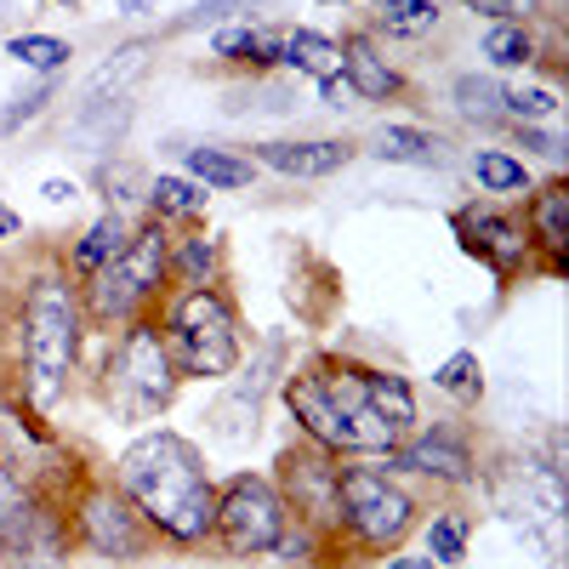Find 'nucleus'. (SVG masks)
I'll return each mask as SVG.
<instances>
[{"label": "nucleus", "mask_w": 569, "mask_h": 569, "mask_svg": "<svg viewBox=\"0 0 569 569\" xmlns=\"http://www.w3.org/2000/svg\"><path fill=\"white\" fill-rule=\"evenodd\" d=\"M0 552H12L18 563H40V558H58V525L52 512H40L34 496L23 490V479L12 472L7 450H0Z\"/></svg>", "instance_id": "obj_9"}, {"label": "nucleus", "mask_w": 569, "mask_h": 569, "mask_svg": "<svg viewBox=\"0 0 569 569\" xmlns=\"http://www.w3.org/2000/svg\"><path fill=\"white\" fill-rule=\"evenodd\" d=\"M376 23H382L393 40H421V34H433V23H439V0H382Z\"/></svg>", "instance_id": "obj_23"}, {"label": "nucleus", "mask_w": 569, "mask_h": 569, "mask_svg": "<svg viewBox=\"0 0 569 569\" xmlns=\"http://www.w3.org/2000/svg\"><path fill=\"white\" fill-rule=\"evenodd\" d=\"M217 536L240 558L284 547V501H279V490L268 479H251V472L228 479V490L217 496Z\"/></svg>", "instance_id": "obj_8"}, {"label": "nucleus", "mask_w": 569, "mask_h": 569, "mask_svg": "<svg viewBox=\"0 0 569 569\" xmlns=\"http://www.w3.org/2000/svg\"><path fill=\"white\" fill-rule=\"evenodd\" d=\"M525 149H536V154L558 160V154H563V142H558L552 131H536V126H525Z\"/></svg>", "instance_id": "obj_38"}, {"label": "nucleus", "mask_w": 569, "mask_h": 569, "mask_svg": "<svg viewBox=\"0 0 569 569\" xmlns=\"http://www.w3.org/2000/svg\"><path fill=\"white\" fill-rule=\"evenodd\" d=\"M388 569H439L427 552H405V558H388Z\"/></svg>", "instance_id": "obj_41"}, {"label": "nucleus", "mask_w": 569, "mask_h": 569, "mask_svg": "<svg viewBox=\"0 0 569 569\" xmlns=\"http://www.w3.org/2000/svg\"><path fill=\"white\" fill-rule=\"evenodd\" d=\"M337 507H342V525L365 541V547H393L410 525H416V507L399 485H388V472L376 467H348L337 472Z\"/></svg>", "instance_id": "obj_7"}, {"label": "nucleus", "mask_w": 569, "mask_h": 569, "mask_svg": "<svg viewBox=\"0 0 569 569\" xmlns=\"http://www.w3.org/2000/svg\"><path fill=\"white\" fill-rule=\"evenodd\" d=\"M456 233H461V246L472 257H485L496 273H518V268H525V257H530V233L518 228L507 211H496V206L461 211L456 217Z\"/></svg>", "instance_id": "obj_11"}, {"label": "nucleus", "mask_w": 569, "mask_h": 569, "mask_svg": "<svg viewBox=\"0 0 569 569\" xmlns=\"http://www.w3.org/2000/svg\"><path fill=\"white\" fill-rule=\"evenodd\" d=\"M166 268H171V240L160 233V222L131 233V240L120 246V257H109L103 268H91V284H86L91 313L98 319H126L142 297L160 291Z\"/></svg>", "instance_id": "obj_5"}, {"label": "nucleus", "mask_w": 569, "mask_h": 569, "mask_svg": "<svg viewBox=\"0 0 569 569\" xmlns=\"http://www.w3.org/2000/svg\"><path fill=\"white\" fill-rule=\"evenodd\" d=\"M376 160H388V166H439L445 142L433 131H421V126H382V137H376Z\"/></svg>", "instance_id": "obj_20"}, {"label": "nucleus", "mask_w": 569, "mask_h": 569, "mask_svg": "<svg viewBox=\"0 0 569 569\" xmlns=\"http://www.w3.org/2000/svg\"><path fill=\"white\" fill-rule=\"evenodd\" d=\"M114 7H120V12H131V18H137V12H149V0H114Z\"/></svg>", "instance_id": "obj_43"}, {"label": "nucleus", "mask_w": 569, "mask_h": 569, "mask_svg": "<svg viewBox=\"0 0 569 569\" xmlns=\"http://www.w3.org/2000/svg\"><path fill=\"white\" fill-rule=\"evenodd\" d=\"M40 194H46V200H52V206H69V200L80 194V188H74V182H63V177H52V182H46V188H40Z\"/></svg>", "instance_id": "obj_39"}, {"label": "nucleus", "mask_w": 569, "mask_h": 569, "mask_svg": "<svg viewBox=\"0 0 569 569\" xmlns=\"http://www.w3.org/2000/svg\"><path fill=\"white\" fill-rule=\"evenodd\" d=\"M365 382H370V405H376V416H382V421L393 427V433H410V427H416V393H410L405 376L370 370Z\"/></svg>", "instance_id": "obj_21"}, {"label": "nucleus", "mask_w": 569, "mask_h": 569, "mask_svg": "<svg viewBox=\"0 0 569 569\" xmlns=\"http://www.w3.org/2000/svg\"><path fill=\"white\" fill-rule=\"evenodd\" d=\"M80 353V308L63 279H34L23 302V382L34 410H52L69 388V370Z\"/></svg>", "instance_id": "obj_3"}, {"label": "nucleus", "mask_w": 569, "mask_h": 569, "mask_svg": "<svg viewBox=\"0 0 569 569\" xmlns=\"http://www.w3.org/2000/svg\"><path fill=\"white\" fill-rule=\"evenodd\" d=\"M177 273H182L188 284H206V273H211V246H206V240H182V251H177Z\"/></svg>", "instance_id": "obj_36"}, {"label": "nucleus", "mask_w": 569, "mask_h": 569, "mask_svg": "<svg viewBox=\"0 0 569 569\" xmlns=\"http://www.w3.org/2000/svg\"><path fill=\"white\" fill-rule=\"evenodd\" d=\"M52 98H58V86H52V80H40L34 91H23L18 103H7V109H0V137H12L18 126H29V120H34L46 103H52Z\"/></svg>", "instance_id": "obj_34"}, {"label": "nucleus", "mask_w": 569, "mask_h": 569, "mask_svg": "<svg viewBox=\"0 0 569 569\" xmlns=\"http://www.w3.org/2000/svg\"><path fill=\"white\" fill-rule=\"evenodd\" d=\"M427 558L433 563H461L467 558V512H445L427 525Z\"/></svg>", "instance_id": "obj_32"}, {"label": "nucleus", "mask_w": 569, "mask_h": 569, "mask_svg": "<svg viewBox=\"0 0 569 569\" xmlns=\"http://www.w3.org/2000/svg\"><path fill=\"white\" fill-rule=\"evenodd\" d=\"M7 52L23 63V69H40V74H58L74 52H69V46L63 40H52V34H18L12 46H7Z\"/></svg>", "instance_id": "obj_30"}, {"label": "nucleus", "mask_w": 569, "mask_h": 569, "mask_svg": "<svg viewBox=\"0 0 569 569\" xmlns=\"http://www.w3.org/2000/svg\"><path fill=\"white\" fill-rule=\"evenodd\" d=\"M456 109L467 120H479V126H496L507 114V91L490 80V74H461L456 80Z\"/></svg>", "instance_id": "obj_24"}, {"label": "nucleus", "mask_w": 569, "mask_h": 569, "mask_svg": "<svg viewBox=\"0 0 569 569\" xmlns=\"http://www.w3.org/2000/svg\"><path fill=\"white\" fill-rule=\"evenodd\" d=\"M472 171H479V182L490 188V194H518V188H530L525 160H512V154H501V149H485L479 160H472Z\"/></svg>", "instance_id": "obj_28"}, {"label": "nucleus", "mask_w": 569, "mask_h": 569, "mask_svg": "<svg viewBox=\"0 0 569 569\" xmlns=\"http://www.w3.org/2000/svg\"><path fill=\"white\" fill-rule=\"evenodd\" d=\"M18 228H23V222H18V211H12V206H0V240H12Z\"/></svg>", "instance_id": "obj_42"}, {"label": "nucleus", "mask_w": 569, "mask_h": 569, "mask_svg": "<svg viewBox=\"0 0 569 569\" xmlns=\"http://www.w3.org/2000/svg\"><path fill=\"white\" fill-rule=\"evenodd\" d=\"M114 479H120V496L137 507V518L154 525L160 536L206 541L217 530V490L206 479V461L171 427L126 445V456L114 461Z\"/></svg>", "instance_id": "obj_1"}, {"label": "nucleus", "mask_w": 569, "mask_h": 569, "mask_svg": "<svg viewBox=\"0 0 569 569\" xmlns=\"http://www.w3.org/2000/svg\"><path fill=\"white\" fill-rule=\"evenodd\" d=\"M325 7H348V0H325Z\"/></svg>", "instance_id": "obj_44"}, {"label": "nucleus", "mask_w": 569, "mask_h": 569, "mask_svg": "<svg viewBox=\"0 0 569 569\" xmlns=\"http://www.w3.org/2000/svg\"><path fill=\"white\" fill-rule=\"evenodd\" d=\"M126 240H131L126 217H120V211H109V217H98V222L86 228V240L74 246V262L91 273V268H103L109 257H120V246H126Z\"/></svg>", "instance_id": "obj_25"}, {"label": "nucleus", "mask_w": 569, "mask_h": 569, "mask_svg": "<svg viewBox=\"0 0 569 569\" xmlns=\"http://www.w3.org/2000/svg\"><path fill=\"white\" fill-rule=\"evenodd\" d=\"M279 63L308 80H330V74H342V46L319 29H291V34H279Z\"/></svg>", "instance_id": "obj_17"}, {"label": "nucleus", "mask_w": 569, "mask_h": 569, "mask_svg": "<svg viewBox=\"0 0 569 569\" xmlns=\"http://www.w3.org/2000/svg\"><path fill=\"white\" fill-rule=\"evenodd\" d=\"M217 58L273 69L279 63V34H268V29H217Z\"/></svg>", "instance_id": "obj_22"}, {"label": "nucleus", "mask_w": 569, "mask_h": 569, "mask_svg": "<svg viewBox=\"0 0 569 569\" xmlns=\"http://www.w3.org/2000/svg\"><path fill=\"white\" fill-rule=\"evenodd\" d=\"M131 126V98H114V103H91V109H74L69 120V142L86 154H103L120 142V131Z\"/></svg>", "instance_id": "obj_18"}, {"label": "nucleus", "mask_w": 569, "mask_h": 569, "mask_svg": "<svg viewBox=\"0 0 569 569\" xmlns=\"http://www.w3.org/2000/svg\"><path fill=\"white\" fill-rule=\"evenodd\" d=\"M284 472H291V496H297V512H308L313 525H325V518H342L337 507V472L325 456H284Z\"/></svg>", "instance_id": "obj_14"}, {"label": "nucleus", "mask_w": 569, "mask_h": 569, "mask_svg": "<svg viewBox=\"0 0 569 569\" xmlns=\"http://www.w3.org/2000/svg\"><path fill=\"white\" fill-rule=\"evenodd\" d=\"M149 206H154V217H200L206 194L194 182H182V177H154L149 182Z\"/></svg>", "instance_id": "obj_27"}, {"label": "nucleus", "mask_w": 569, "mask_h": 569, "mask_svg": "<svg viewBox=\"0 0 569 569\" xmlns=\"http://www.w3.org/2000/svg\"><path fill=\"white\" fill-rule=\"evenodd\" d=\"M319 98H325V109H353V103H359V98H353V86H348L342 74L319 80Z\"/></svg>", "instance_id": "obj_37"}, {"label": "nucleus", "mask_w": 569, "mask_h": 569, "mask_svg": "<svg viewBox=\"0 0 569 569\" xmlns=\"http://www.w3.org/2000/svg\"><path fill=\"white\" fill-rule=\"evenodd\" d=\"M472 7H479V12H490L496 23H507V18L518 12V0H472Z\"/></svg>", "instance_id": "obj_40"}, {"label": "nucleus", "mask_w": 569, "mask_h": 569, "mask_svg": "<svg viewBox=\"0 0 569 569\" xmlns=\"http://www.w3.org/2000/svg\"><path fill=\"white\" fill-rule=\"evenodd\" d=\"M188 171L206 188H246L251 182V160L228 154V149H188Z\"/></svg>", "instance_id": "obj_26"}, {"label": "nucleus", "mask_w": 569, "mask_h": 569, "mask_svg": "<svg viewBox=\"0 0 569 569\" xmlns=\"http://www.w3.org/2000/svg\"><path fill=\"white\" fill-rule=\"evenodd\" d=\"M433 388H445L450 399H479V388H485L479 353H450V359L433 370Z\"/></svg>", "instance_id": "obj_31"}, {"label": "nucleus", "mask_w": 569, "mask_h": 569, "mask_svg": "<svg viewBox=\"0 0 569 569\" xmlns=\"http://www.w3.org/2000/svg\"><path fill=\"white\" fill-rule=\"evenodd\" d=\"M171 348L182 353L188 376H233L240 365V325L222 291L211 284H188L171 308Z\"/></svg>", "instance_id": "obj_4"}, {"label": "nucleus", "mask_w": 569, "mask_h": 569, "mask_svg": "<svg viewBox=\"0 0 569 569\" xmlns=\"http://www.w3.org/2000/svg\"><path fill=\"white\" fill-rule=\"evenodd\" d=\"M485 58H490L496 69H525V63L536 58V40L518 29V23H496V29L485 34Z\"/></svg>", "instance_id": "obj_29"}, {"label": "nucleus", "mask_w": 569, "mask_h": 569, "mask_svg": "<svg viewBox=\"0 0 569 569\" xmlns=\"http://www.w3.org/2000/svg\"><path fill=\"white\" fill-rule=\"evenodd\" d=\"M74 525H80V541L91 552H103V558H137L142 541H149V536H142L137 507L126 496H114V490H86Z\"/></svg>", "instance_id": "obj_10"}, {"label": "nucleus", "mask_w": 569, "mask_h": 569, "mask_svg": "<svg viewBox=\"0 0 569 569\" xmlns=\"http://www.w3.org/2000/svg\"><path fill=\"white\" fill-rule=\"evenodd\" d=\"M58 7H80V0H58Z\"/></svg>", "instance_id": "obj_45"}, {"label": "nucleus", "mask_w": 569, "mask_h": 569, "mask_svg": "<svg viewBox=\"0 0 569 569\" xmlns=\"http://www.w3.org/2000/svg\"><path fill=\"white\" fill-rule=\"evenodd\" d=\"M370 370L359 365H313L302 376H291L284 382V405H291V416L302 421V433L319 445V450H348V456H388L399 450L405 433H393V427L376 416L370 405Z\"/></svg>", "instance_id": "obj_2"}, {"label": "nucleus", "mask_w": 569, "mask_h": 569, "mask_svg": "<svg viewBox=\"0 0 569 569\" xmlns=\"http://www.w3.org/2000/svg\"><path fill=\"white\" fill-rule=\"evenodd\" d=\"M342 80L353 86V98H365V103H388L399 91V74L388 69V58L376 52L370 40H348L342 46Z\"/></svg>", "instance_id": "obj_16"}, {"label": "nucleus", "mask_w": 569, "mask_h": 569, "mask_svg": "<svg viewBox=\"0 0 569 569\" xmlns=\"http://www.w3.org/2000/svg\"><path fill=\"white\" fill-rule=\"evenodd\" d=\"M530 240L552 251V268H563V246H569V188L552 182L530 206Z\"/></svg>", "instance_id": "obj_19"}, {"label": "nucleus", "mask_w": 569, "mask_h": 569, "mask_svg": "<svg viewBox=\"0 0 569 569\" xmlns=\"http://www.w3.org/2000/svg\"><path fill=\"white\" fill-rule=\"evenodd\" d=\"M388 461L410 467V472H427V479H445V485H467L472 479V456L456 439H416L405 450H388Z\"/></svg>", "instance_id": "obj_15"}, {"label": "nucleus", "mask_w": 569, "mask_h": 569, "mask_svg": "<svg viewBox=\"0 0 569 569\" xmlns=\"http://www.w3.org/2000/svg\"><path fill=\"white\" fill-rule=\"evenodd\" d=\"M109 376H114V405H120V416H131V421H149L154 410H166V405H171V388H177L166 337H160L154 325H131V330H126Z\"/></svg>", "instance_id": "obj_6"}, {"label": "nucleus", "mask_w": 569, "mask_h": 569, "mask_svg": "<svg viewBox=\"0 0 569 569\" xmlns=\"http://www.w3.org/2000/svg\"><path fill=\"white\" fill-rule=\"evenodd\" d=\"M507 114H518L525 126H536V120H552L558 114V98L547 86H525V91H507Z\"/></svg>", "instance_id": "obj_35"}, {"label": "nucleus", "mask_w": 569, "mask_h": 569, "mask_svg": "<svg viewBox=\"0 0 569 569\" xmlns=\"http://www.w3.org/2000/svg\"><path fill=\"white\" fill-rule=\"evenodd\" d=\"M257 7V0H194L182 18H171V34H188V29H222L233 12H246Z\"/></svg>", "instance_id": "obj_33"}, {"label": "nucleus", "mask_w": 569, "mask_h": 569, "mask_svg": "<svg viewBox=\"0 0 569 569\" xmlns=\"http://www.w3.org/2000/svg\"><path fill=\"white\" fill-rule=\"evenodd\" d=\"M257 160L284 171V177H330L353 160L348 142L337 137H313V142H257Z\"/></svg>", "instance_id": "obj_12"}, {"label": "nucleus", "mask_w": 569, "mask_h": 569, "mask_svg": "<svg viewBox=\"0 0 569 569\" xmlns=\"http://www.w3.org/2000/svg\"><path fill=\"white\" fill-rule=\"evenodd\" d=\"M149 63H154V40H126L120 52L91 74L86 86H80V109H91V103H114V98H131V86L149 74Z\"/></svg>", "instance_id": "obj_13"}]
</instances>
